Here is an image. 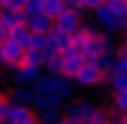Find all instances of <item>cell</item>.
<instances>
[{"mask_svg":"<svg viewBox=\"0 0 127 124\" xmlns=\"http://www.w3.org/2000/svg\"><path fill=\"white\" fill-rule=\"evenodd\" d=\"M30 52H49V33H30V42H27Z\"/></svg>","mask_w":127,"mask_h":124,"instance_id":"obj_18","label":"cell"},{"mask_svg":"<svg viewBox=\"0 0 127 124\" xmlns=\"http://www.w3.org/2000/svg\"><path fill=\"white\" fill-rule=\"evenodd\" d=\"M61 100L49 97V94H33V103H30V109L33 115H61Z\"/></svg>","mask_w":127,"mask_h":124,"instance_id":"obj_5","label":"cell"},{"mask_svg":"<svg viewBox=\"0 0 127 124\" xmlns=\"http://www.w3.org/2000/svg\"><path fill=\"white\" fill-rule=\"evenodd\" d=\"M82 24H85V18H82V15H76V12H70V9L58 12L55 18H52V27H55V30H64L67 36H73Z\"/></svg>","mask_w":127,"mask_h":124,"instance_id":"obj_4","label":"cell"},{"mask_svg":"<svg viewBox=\"0 0 127 124\" xmlns=\"http://www.w3.org/2000/svg\"><path fill=\"white\" fill-rule=\"evenodd\" d=\"M94 33H97V30H94L91 24H82V27H79L76 33L70 36V42H73V49H76V52H79V49H85V45H88V42L94 39Z\"/></svg>","mask_w":127,"mask_h":124,"instance_id":"obj_14","label":"cell"},{"mask_svg":"<svg viewBox=\"0 0 127 124\" xmlns=\"http://www.w3.org/2000/svg\"><path fill=\"white\" fill-rule=\"evenodd\" d=\"M15 67H21V49L12 45V42H3V49H0V70L12 73Z\"/></svg>","mask_w":127,"mask_h":124,"instance_id":"obj_8","label":"cell"},{"mask_svg":"<svg viewBox=\"0 0 127 124\" xmlns=\"http://www.w3.org/2000/svg\"><path fill=\"white\" fill-rule=\"evenodd\" d=\"M115 12H118V24H121V33L127 30V0H115Z\"/></svg>","mask_w":127,"mask_h":124,"instance_id":"obj_19","label":"cell"},{"mask_svg":"<svg viewBox=\"0 0 127 124\" xmlns=\"http://www.w3.org/2000/svg\"><path fill=\"white\" fill-rule=\"evenodd\" d=\"M24 27H27V33H49L52 18H45V15H24Z\"/></svg>","mask_w":127,"mask_h":124,"instance_id":"obj_11","label":"cell"},{"mask_svg":"<svg viewBox=\"0 0 127 124\" xmlns=\"http://www.w3.org/2000/svg\"><path fill=\"white\" fill-rule=\"evenodd\" d=\"M73 49V42H70V36L64 33V30H49V52H55V55H64V52H70Z\"/></svg>","mask_w":127,"mask_h":124,"instance_id":"obj_10","label":"cell"},{"mask_svg":"<svg viewBox=\"0 0 127 124\" xmlns=\"http://www.w3.org/2000/svg\"><path fill=\"white\" fill-rule=\"evenodd\" d=\"M6 100H9V103H15V106H24V109H30V103H33V94H30V88H12Z\"/></svg>","mask_w":127,"mask_h":124,"instance_id":"obj_15","label":"cell"},{"mask_svg":"<svg viewBox=\"0 0 127 124\" xmlns=\"http://www.w3.org/2000/svg\"><path fill=\"white\" fill-rule=\"evenodd\" d=\"M6 42L18 45V49L24 52V49H27V42H30V33H27V27H15V30H9V33H6Z\"/></svg>","mask_w":127,"mask_h":124,"instance_id":"obj_16","label":"cell"},{"mask_svg":"<svg viewBox=\"0 0 127 124\" xmlns=\"http://www.w3.org/2000/svg\"><path fill=\"white\" fill-rule=\"evenodd\" d=\"M82 64H85V61H82V55H79L76 49L64 52V55H61V76H64V79H73L76 70L82 67Z\"/></svg>","mask_w":127,"mask_h":124,"instance_id":"obj_9","label":"cell"},{"mask_svg":"<svg viewBox=\"0 0 127 124\" xmlns=\"http://www.w3.org/2000/svg\"><path fill=\"white\" fill-rule=\"evenodd\" d=\"M94 15V30H100V33H121V24H118V12H115V0H97V6L91 9Z\"/></svg>","mask_w":127,"mask_h":124,"instance_id":"obj_2","label":"cell"},{"mask_svg":"<svg viewBox=\"0 0 127 124\" xmlns=\"http://www.w3.org/2000/svg\"><path fill=\"white\" fill-rule=\"evenodd\" d=\"M106 112H109V118H112V121L127 118V94H112V100H109V106H106Z\"/></svg>","mask_w":127,"mask_h":124,"instance_id":"obj_12","label":"cell"},{"mask_svg":"<svg viewBox=\"0 0 127 124\" xmlns=\"http://www.w3.org/2000/svg\"><path fill=\"white\" fill-rule=\"evenodd\" d=\"M103 79H106V76H103L100 70H94L91 64H82V67L76 70V76H73V85H76V91H79V88H82V91H85V88H100Z\"/></svg>","mask_w":127,"mask_h":124,"instance_id":"obj_3","label":"cell"},{"mask_svg":"<svg viewBox=\"0 0 127 124\" xmlns=\"http://www.w3.org/2000/svg\"><path fill=\"white\" fill-rule=\"evenodd\" d=\"M15 27H24V12H3V30L9 33Z\"/></svg>","mask_w":127,"mask_h":124,"instance_id":"obj_17","label":"cell"},{"mask_svg":"<svg viewBox=\"0 0 127 124\" xmlns=\"http://www.w3.org/2000/svg\"><path fill=\"white\" fill-rule=\"evenodd\" d=\"M85 64H91L94 70H100L103 76H109V73H112V64H115V55L112 52H100V55H94L91 61H85Z\"/></svg>","mask_w":127,"mask_h":124,"instance_id":"obj_13","label":"cell"},{"mask_svg":"<svg viewBox=\"0 0 127 124\" xmlns=\"http://www.w3.org/2000/svg\"><path fill=\"white\" fill-rule=\"evenodd\" d=\"M39 76H42L39 67H24V64H21V67L12 70V88H30Z\"/></svg>","mask_w":127,"mask_h":124,"instance_id":"obj_6","label":"cell"},{"mask_svg":"<svg viewBox=\"0 0 127 124\" xmlns=\"http://www.w3.org/2000/svg\"><path fill=\"white\" fill-rule=\"evenodd\" d=\"M3 124H6V121H3Z\"/></svg>","mask_w":127,"mask_h":124,"instance_id":"obj_24","label":"cell"},{"mask_svg":"<svg viewBox=\"0 0 127 124\" xmlns=\"http://www.w3.org/2000/svg\"><path fill=\"white\" fill-rule=\"evenodd\" d=\"M118 49H124V52H127V30H124V39H121V45H118Z\"/></svg>","mask_w":127,"mask_h":124,"instance_id":"obj_20","label":"cell"},{"mask_svg":"<svg viewBox=\"0 0 127 124\" xmlns=\"http://www.w3.org/2000/svg\"><path fill=\"white\" fill-rule=\"evenodd\" d=\"M30 94H49L61 103H70V100H76V85H73V79H64V76H39L30 85Z\"/></svg>","mask_w":127,"mask_h":124,"instance_id":"obj_1","label":"cell"},{"mask_svg":"<svg viewBox=\"0 0 127 124\" xmlns=\"http://www.w3.org/2000/svg\"><path fill=\"white\" fill-rule=\"evenodd\" d=\"M109 124H115V121H109Z\"/></svg>","mask_w":127,"mask_h":124,"instance_id":"obj_23","label":"cell"},{"mask_svg":"<svg viewBox=\"0 0 127 124\" xmlns=\"http://www.w3.org/2000/svg\"><path fill=\"white\" fill-rule=\"evenodd\" d=\"M3 121L6 124H36V115H33V109H24V106H15L6 100V118Z\"/></svg>","mask_w":127,"mask_h":124,"instance_id":"obj_7","label":"cell"},{"mask_svg":"<svg viewBox=\"0 0 127 124\" xmlns=\"http://www.w3.org/2000/svg\"><path fill=\"white\" fill-rule=\"evenodd\" d=\"M61 124H73V121H64V118H61Z\"/></svg>","mask_w":127,"mask_h":124,"instance_id":"obj_21","label":"cell"},{"mask_svg":"<svg viewBox=\"0 0 127 124\" xmlns=\"http://www.w3.org/2000/svg\"><path fill=\"white\" fill-rule=\"evenodd\" d=\"M3 97H6V94H3V91H0V100H3Z\"/></svg>","mask_w":127,"mask_h":124,"instance_id":"obj_22","label":"cell"}]
</instances>
